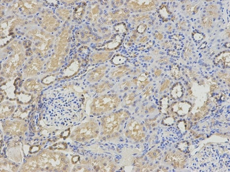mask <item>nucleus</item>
I'll return each mask as SVG.
<instances>
[{"mask_svg":"<svg viewBox=\"0 0 230 172\" xmlns=\"http://www.w3.org/2000/svg\"><path fill=\"white\" fill-rule=\"evenodd\" d=\"M131 3L130 5L131 8H134L136 10L140 11L139 12H145V11H150L154 9L155 4L154 1H141V3L140 1H129Z\"/></svg>","mask_w":230,"mask_h":172,"instance_id":"obj_2","label":"nucleus"},{"mask_svg":"<svg viewBox=\"0 0 230 172\" xmlns=\"http://www.w3.org/2000/svg\"><path fill=\"white\" fill-rule=\"evenodd\" d=\"M146 26L145 24H141L140 26H138L137 31L138 32L140 33H143L146 30Z\"/></svg>","mask_w":230,"mask_h":172,"instance_id":"obj_5","label":"nucleus"},{"mask_svg":"<svg viewBox=\"0 0 230 172\" xmlns=\"http://www.w3.org/2000/svg\"><path fill=\"white\" fill-rule=\"evenodd\" d=\"M39 148H40V147H37V146L32 147V148H30V153H37L39 150Z\"/></svg>","mask_w":230,"mask_h":172,"instance_id":"obj_6","label":"nucleus"},{"mask_svg":"<svg viewBox=\"0 0 230 172\" xmlns=\"http://www.w3.org/2000/svg\"><path fill=\"white\" fill-rule=\"evenodd\" d=\"M5 167V169H8L10 168V171H14V169H16L15 166L13 165V164L9 162L3 163V164L1 165V169Z\"/></svg>","mask_w":230,"mask_h":172,"instance_id":"obj_4","label":"nucleus"},{"mask_svg":"<svg viewBox=\"0 0 230 172\" xmlns=\"http://www.w3.org/2000/svg\"><path fill=\"white\" fill-rule=\"evenodd\" d=\"M3 128L7 134L21 135L25 131L26 125L21 122H10L6 123Z\"/></svg>","mask_w":230,"mask_h":172,"instance_id":"obj_1","label":"nucleus"},{"mask_svg":"<svg viewBox=\"0 0 230 172\" xmlns=\"http://www.w3.org/2000/svg\"><path fill=\"white\" fill-rule=\"evenodd\" d=\"M25 165H24V171H34V169L38 168L39 167L38 160L36 161L34 159L28 161Z\"/></svg>","mask_w":230,"mask_h":172,"instance_id":"obj_3","label":"nucleus"}]
</instances>
